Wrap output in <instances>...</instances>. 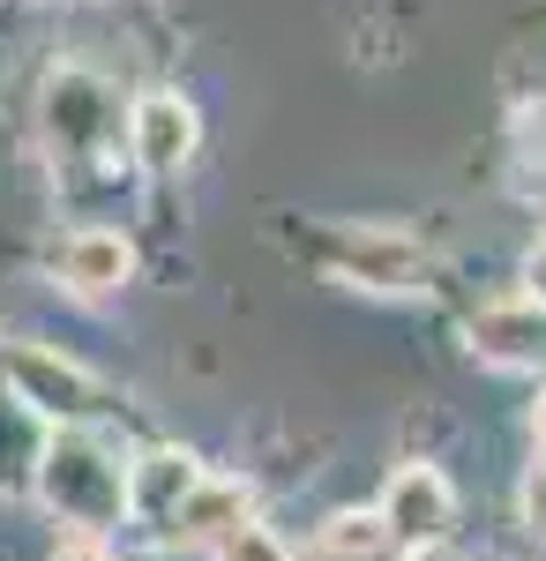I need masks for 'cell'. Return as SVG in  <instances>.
I'll list each match as a JSON object with an SVG mask.
<instances>
[{"instance_id":"7c38bea8","label":"cell","mask_w":546,"mask_h":561,"mask_svg":"<svg viewBox=\"0 0 546 561\" xmlns=\"http://www.w3.org/2000/svg\"><path fill=\"white\" fill-rule=\"evenodd\" d=\"M211 561H293V547H285L270 524H254V517H248V524H232V531H225V539L211 547Z\"/></svg>"},{"instance_id":"5b68a950","label":"cell","mask_w":546,"mask_h":561,"mask_svg":"<svg viewBox=\"0 0 546 561\" xmlns=\"http://www.w3.org/2000/svg\"><path fill=\"white\" fill-rule=\"evenodd\" d=\"M8 389H15V404H31L45 420H60V427H83L98 412V382L76 359H60L45 345H8Z\"/></svg>"},{"instance_id":"52a82bcc","label":"cell","mask_w":546,"mask_h":561,"mask_svg":"<svg viewBox=\"0 0 546 561\" xmlns=\"http://www.w3.org/2000/svg\"><path fill=\"white\" fill-rule=\"evenodd\" d=\"M53 270H60V285H68L76 300H113L127 277H135V240L113 232V225H83V232L60 240Z\"/></svg>"},{"instance_id":"4fadbf2b","label":"cell","mask_w":546,"mask_h":561,"mask_svg":"<svg viewBox=\"0 0 546 561\" xmlns=\"http://www.w3.org/2000/svg\"><path fill=\"white\" fill-rule=\"evenodd\" d=\"M516 510H524V531L546 539V449L524 465V486H516Z\"/></svg>"},{"instance_id":"9c48e42d","label":"cell","mask_w":546,"mask_h":561,"mask_svg":"<svg viewBox=\"0 0 546 561\" xmlns=\"http://www.w3.org/2000/svg\"><path fill=\"white\" fill-rule=\"evenodd\" d=\"M254 517V494H248V479H195L187 486V502L172 510V539L180 547H217L232 524H248Z\"/></svg>"},{"instance_id":"3957f363","label":"cell","mask_w":546,"mask_h":561,"mask_svg":"<svg viewBox=\"0 0 546 561\" xmlns=\"http://www.w3.org/2000/svg\"><path fill=\"white\" fill-rule=\"evenodd\" d=\"M38 121H45V142H53L60 158H98L105 135L121 128V113H113V83L90 76V68H53L45 90H38Z\"/></svg>"},{"instance_id":"9a60e30c","label":"cell","mask_w":546,"mask_h":561,"mask_svg":"<svg viewBox=\"0 0 546 561\" xmlns=\"http://www.w3.org/2000/svg\"><path fill=\"white\" fill-rule=\"evenodd\" d=\"M532 442L546 449V389H539V404H532Z\"/></svg>"},{"instance_id":"ba28073f","label":"cell","mask_w":546,"mask_h":561,"mask_svg":"<svg viewBox=\"0 0 546 561\" xmlns=\"http://www.w3.org/2000/svg\"><path fill=\"white\" fill-rule=\"evenodd\" d=\"M471 352H479L487 367H516V375L546 367V307H532V300L479 307V314H471Z\"/></svg>"},{"instance_id":"8fae6325","label":"cell","mask_w":546,"mask_h":561,"mask_svg":"<svg viewBox=\"0 0 546 561\" xmlns=\"http://www.w3.org/2000/svg\"><path fill=\"white\" fill-rule=\"evenodd\" d=\"M389 554V531L375 524V510H337L315 524V547L307 561H382Z\"/></svg>"},{"instance_id":"8992f818","label":"cell","mask_w":546,"mask_h":561,"mask_svg":"<svg viewBox=\"0 0 546 561\" xmlns=\"http://www.w3.org/2000/svg\"><path fill=\"white\" fill-rule=\"evenodd\" d=\"M195 142H203V121H195V105H187L180 90H143V98H135V113H127V150H135L143 173H180V165L195 158Z\"/></svg>"},{"instance_id":"30bf717a","label":"cell","mask_w":546,"mask_h":561,"mask_svg":"<svg viewBox=\"0 0 546 561\" xmlns=\"http://www.w3.org/2000/svg\"><path fill=\"white\" fill-rule=\"evenodd\" d=\"M195 479H203V472H195V457H187V449H150V457H135V465H127V517L166 531L172 510L187 502V486H195Z\"/></svg>"},{"instance_id":"2e32d148","label":"cell","mask_w":546,"mask_h":561,"mask_svg":"<svg viewBox=\"0 0 546 561\" xmlns=\"http://www.w3.org/2000/svg\"><path fill=\"white\" fill-rule=\"evenodd\" d=\"M412 561H450V554H442V547H412Z\"/></svg>"},{"instance_id":"6da1fadb","label":"cell","mask_w":546,"mask_h":561,"mask_svg":"<svg viewBox=\"0 0 546 561\" xmlns=\"http://www.w3.org/2000/svg\"><path fill=\"white\" fill-rule=\"evenodd\" d=\"M38 502L68 531L105 539L127 517V457L98 427H60L38 449Z\"/></svg>"},{"instance_id":"277c9868","label":"cell","mask_w":546,"mask_h":561,"mask_svg":"<svg viewBox=\"0 0 546 561\" xmlns=\"http://www.w3.org/2000/svg\"><path fill=\"white\" fill-rule=\"evenodd\" d=\"M450 517H457V494H450L442 465H397L389 486H382V502H375V524L397 547H442Z\"/></svg>"},{"instance_id":"5bb4252c","label":"cell","mask_w":546,"mask_h":561,"mask_svg":"<svg viewBox=\"0 0 546 561\" xmlns=\"http://www.w3.org/2000/svg\"><path fill=\"white\" fill-rule=\"evenodd\" d=\"M524 300L532 307H546V232L524 248Z\"/></svg>"},{"instance_id":"7a4b0ae2","label":"cell","mask_w":546,"mask_h":561,"mask_svg":"<svg viewBox=\"0 0 546 561\" xmlns=\"http://www.w3.org/2000/svg\"><path fill=\"white\" fill-rule=\"evenodd\" d=\"M315 255H322V270H330L337 285H352V293L397 300V293H420L426 285V248L412 232H397V225H330V232L315 240Z\"/></svg>"}]
</instances>
